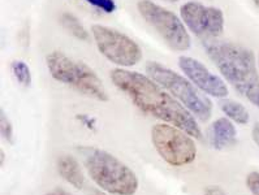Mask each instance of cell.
<instances>
[{"instance_id":"cell-1","label":"cell","mask_w":259,"mask_h":195,"mask_svg":"<svg viewBox=\"0 0 259 195\" xmlns=\"http://www.w3.org/2000/svg\"><path fill=\"white\" fill-rule=\"evenodd\" d=\"M111 79L117 88L128 95L142 112L177 128L183 129L197 139H202V131L193 113L181 103L167 94L153 78L125 69H113Z\"/></svg>"},{"instance_id":"cell-2","label":"cell","mask_w":259,"mask_h":195,"mask_svg":"<svg viewBox=\"0 0 259 195\" xmlns=\"http://www.w3.org/2000/svg\"><path fill=\"white\" fill-rule=\"evenodd\" d=\"M204 48L223 77L259 108V74L253 51L232 42L204 40Z\"/></svg>"},{"instance_id":"cell-3","label":"cell","mask_w":259,"mask_h":195,"mask_svg":"<svg viewBox=\"0 0 259 195\" xmlns=\"http://www.w3.org/2000/svg\"><path fill=\"white\" fill-rule=\"evenodd\" d=\"M89 177L103 191L112 195H135L138 178L131 168L104 150L86 147L81 150Z\"/></svg>"},{"instance_id":"cell-4","label":"cell","mask_w":259,"mask_h":195,"mask_svg":"<svg viewBox=\"0 0 259 195\" xmlns=\"http://www.w3.org/2000/svg\"><path fill=\"white\" fill-rule=\"evenodd\" d=\"M46 60L50 73L56 81L72 86L81 94L94 98L97 101H108V94L103 82L85 63L74 60L59 51L51 52Z\"/></svg>"},{"instance_id":"cell-5","label":"cell","mask_w":259,"mask_h":195,"mask_svg":"<svg viewBox=\"0 0 259 195\" xmlns=\"http://www.w3.org/2000/svg\"><path fill=\"white\" fill-rule=\"evenodd\" d=\"M146 72L150 78L167 88L176 99L180 101L184 107L188 108L202 122H207L212 113V103L206 95L202 94L198 87L190 83L174 70L163 67L155 61H149Z\"/></svg>"},{"instance_id":"cell-6","label":"cell","mask_w":259,"mask_h":195,"mask_svg":"<svg viewBox=\"0 0 259 195\" xmlns=\"http://www.w3.org/2000/svg\"><path fill=\"white\" fill-rule=\"evenodd\" d=\"M151 139L160 158L172 167L190 164L197 156V146L192 135L177 126L156 124L151 129Z\"/></svg>"},{"instance_id":"cell-7","label":"cell","mask_w":259,"mask_h":195,"mask_svg":"<svg viewBox=\"0 0 259 195\" xmlns=\"http://www.w3.org/2000/svg\"><path fill=\"white\" fill-rule=\"evenodd\" d=\"M137 8L145 21L158 31L172 50L186 51L189 48L192 42L189 33L175 13L150 0L138 2Z\"/></svg>"},{"instance_id":"cell-8","label":"cell","mask_w":259,"mask_h":195,"mask_svg":"<svg viewBox=\"0 0 259 195\" xmlns=\"http://www.w3.org/2000/svg\"><path fill=\"white\" fill-rule=\"evenodd\" d=\"M92 31L98 50L113 64L133 67L142 59L140 46L125 34L102 25H93Z\"/></svg>"},{"instance_id":"cell-9","label":"cell","mask_w":259,"mask_h":195,"mask_svg":"<svg viewBox=\"0 0 259 195\" xmlns=\"http://www.w3.org/2000/svg\"><path fill=\"white\" fill-rule=\"evenodd\" d=\"M181 17L195 35L206 39L218 38L224 30V16L219 8L189 2L181 7Z\"/></svg>"},{"instance_id":"cell-10","label":"cell","mask_w":259,"mask_h":195,"mask_svg":"<svg viewBox=\"0 0 259 195\" xmlns=\"http://www.w3.org/2000/svg\"><path fill=\"white\" fill-rule=\"evenodd\" d=\"M179 65L185 76L194 83L204 94L217 98H226L228 95V87L220 77L211 73L201 61L189 56H181Z\"/></svg>"},{"instance_id":"cell-11","label":"cell","mask_w":259,"mask_h":195,"mask_svg":"<svg viewBox=\"0 0 259 195\" xmlns=\"http://www.w3.org/2000/svg\"><path fill=\"white\" fill-rule=\"evenodd\" d=\"M208 142L215 150H224L233 146L237 139L235 125L226 117L218 119L208 128Z\"/></svg>"},{"instance_id":"cell-12","label":"cell","mask_w":259,"mask_h":195,"mask_svg":"<svg viewBox=\"0 0 259 195\" xmlns=\"http://www.w3.org/2000/svg\"><path fill=\"white\" fill-rule=\"evenodd\" d=\"M58 169L60 176L76 189H83L85 186V176L78 162L73 156L63 155L58 162Z\"/></svg>"},{"instance_id":"cell-13","label":"cell","mask_w":259,"mask_h":195,"mask_svg":"<svg viewBox=\"0 0 259 195\" xmlns=\"http://www.w3.org/2000/svg\"><path fill=\"white\" fill-rule=\"evenodd\" d=\"M219 107L223 112L226 113L227 117H229L240 125H246L249 122V112L242 104L231 101V99H222L219 102Z\"/></svg>"},{"instance_id":"cell-14","label":"cell","mask_w":259,"mask_h":195,"mask_svg":"<svg viewBox=\"0 0 259 195\" xmlns=\"http://www.w3.org/2000/svg\"><path fill=\"white\" fill-rule=\"evenodd\" d=\"M60 22L61 25H63V28H64L67 31H69L72 35H74L77 39L85 40V42H88V40L90 39L86 29L83 28L82 25H81V22H79L73 15H70V13H67V12L63 13L60 17Z\"/></svg>"},{"instance_id":"cell-15","label":"cell","mask_w":259,"mask_h":195,"mask_svg":"<svg viewBox=\"0 0 259 195\" xmlns=\"http://www.w3.org/2000/svg\"><path fill=\"white\" fill-rule=\"evenodd\" d=\"M12 72L15 74L16 79L21 83L22 86H29L31 82L30 69L24 61L16 60L12 63Z\"/></svg>"},{"instance_id":"cell-16","label":"cell","mask_w":259,"mask_h":195,"mask_svg":"<svg viewBox=\"0 0 259 195\" xmlns=\"http://www.w3.org/2000/svg\"><path fill=\"white\" fill-rule=\"evenodd\" d=\"M0 133H2V137L8 142L10 144L15 143V135H13V126L11 124L10 119L7 117L6 112L2 108L0 110Z\"/></svg>"},{"instance_id":"cell-17","label":"cell","mask_w":259,"mask_h":195,"mask_svg":"<svg viewBox=\"0 0 259 195\" xmlns=\"http://www.w3.org/2000/svg\"><path fill=\"white\" fill-rule=\"evenodd\" d=\"M89 4L97 7L106 13H112L116 10V4L113 0H85Z\"/></svg>"},{"instance_id":"cell-18","label":"cell","mask_w":259,"mask_h":195,"mask_svg":"<svg viewBox=\"0 0 259 195\" xmlns=\"http://www.w3.org/2000/svg\"><path fill=\"white\" fill-rule=\"evenodd\" d=\"M246 186L253 195H259V172H250L246 177Z\"/></svg>"},{"instance_id":"cell-19","label":"cell","mask_w":259,"mask_h":195,"mask_svg":"<svg viewBox=\"0 0 259 195\" xmlns=\"http://www.w3.org/2000/svg\"><path fill=\"white\" fill-rule=\"evenodd\" d=\"M203 195H228L219 186H208L203 191Z\"/></svg>"},{"instance_id":"cell-20","label":"cell","mask_w":259,"mask_h":195,"mask_svg":"<svg viewBox=\"0 0 259 195\" xmlns=\"http://www.w3.org/2000/svg\"><path fill=\"white\" fill-rule=\"evenodd\" d=\"M77 119L81 120V121H82L83 124H85V125L88 126L89 129H94V126H95V120L92 119V117L86 116V115H81V116H77Z\"/></svg>"},{"instance_id":"cell-21","label":"cell","mask_w":259,"mask_h":195,"mask_svg":"<svg viewBox=\"0 0 259 195\" xmlns=\"http://www.w3.org/2000/svg\"><path fill=\"white\" fill-rule=\"evenodd\" d=\"M253 139L256 146L259 147V122H256L255 125L253 126Z\"/></svg>"},{"instance_id":"cell-22","label":"cell","mask_w":259,"mask_h":195,"mask_svg":"<svg viewBox=\"0 0 259 195\" xmlns=\"http://www.w3.org/2000/svg\"><path fill=\"white\" fill-rule=\"evenodd\" d=\"M46 195H72L70 192L65 191L64 189H60V187H56V189H54L52 191L47 192Z\"/></svg>"},{"instance_id":"cell-23","label":"cell","mask_w":259,"mask_h":195,"mask_svg":"<svg viewBox=\"0 0 259 195\" xmlns=\"http://www.w3.org/2000/svg\"><path fill=\"white\" fill-rule=\"evenodd\" d=\"M4 159H6V155H4V151L2 150V151H0V165H2V167L4 165Z\"/></svg>"},{"instance_id":"cell-24","label":"cell","mask_w":259,"mask_h":195,"mask_svg":"<svg viewBox=\"0 0 259 195\" xmlns=\"http://www.w3.org/2000/svg\"><path fill=\"white\" fill-rule=\"evenodd\" d=\"M92 195H107V194H104L103 192V190H92Z\"/></svg>"},{"instance_id":"cell-25","label":"cell","mask_w":259,"mask_h":195,"mask_svg":"<svg viewBox=\"0 0 259 195\" xmlns=\"http://www.w3.org/2000/svg\"><path fill=\"white\" fill-rule=\"evenodd\" d=\"M254 3H255L256 7H258V8H259V0H254Z\"/></svg>"},{"instance_id":"cell-26","label":"cell","mask_w":259,"mask_h":195,"mask_svg":"<svg viewBox=\"0 0 259 195\" xmlns=\"http://www.w3.org/2000/svg\"><path fill=\"white\" fill-rule=\"evenodd\" d=\"M168 2H177V0H168Z\"/></svg>"}]
</instances>
